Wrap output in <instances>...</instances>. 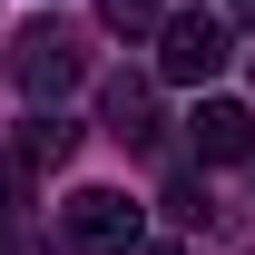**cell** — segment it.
I'll return each mask as SVG.
<instances>
[{
  "label": "cell",
  "mask_w": 255,
  "mask_h": 255,
  "mask_svg": "<svg viewBox=\"0 0 255 255\" xmlns=\"http://www.w3.org/2000/svg\"><path fill=\"white\" fill-rule=\"evenodd\" d=\"M226 59H236V20H216V10H167L157 20V79L206 89Z\"/></svg>",
  "instance_id": "cell-1"
},
{
  "label": "cell",
  "mask_w": 255,
  "mask_h": 255,
  "mask_svg": "<svg viewBox=\"0 0 255 255\" xmlns=\"http://www.w3.org/2000/svg\"><path fill=\"white\" fill-rule=\"evenodd\" d=\"M10 79H20L39 108H59V98L89 79V49H79V30H59V20H30V30L10 39Z\"/></svg>",
  "instance_id": "cell-2"
},
{
  "label": "cell",
  "mask_w": 255,
  "mask_h": 255,
  "mask_svg": "<svg viewBox=\"0 0 255 255\" xmlns=\"http://www.w3.org/2000/svg\"><path fill=\"white\" fill-rule=\"evenodd\" d=\"M137 236H147V206H128L118 187H79L69 196V246L79 255H137Z\"/></svg>",
  "instance_id": "cell-3"
},
{
  "label": "cell",
  "mask_w": 255,
  "mask_h": 255,
  "mask_svg": "<svg viewBox=\"0 0 255 255\" xmlns=\"http://www.w3.org/2000/svg\"><path fill=\"white\" fill-rule=\"evenodd\" d=\"M187 147L206 167H246L255 157V108H246V98H206V108L187 118Z\"/></svg>",
  "instance_id": "cell-4"
},
{
  "label": "cell",
  "mask_w": 255,
  "mask_h": 255,
  "mask_svg": "<svg viewBox=\"0 0 255 255\" xmlns=\"http://www.w3.org/2000/svg\"><path fill=\"white\" fill-rule=\"evenodd\" d=\"M98 118H108V137H157V89L147 79H108L98 89Z\"/></svg>",
  "instance_id": "cell-5"
},
{
  "label": "cell",
  "mask_w": 255,
  "mask_h": 255,
  "mask_svg": "<svg viewBox=\"0 0 255 255\" xmlns=\"http://www.w3.org/2000/svg\"><path fill=\"white\" fill-rule=\"evenodd\" d=\"M69 147H79V128H69V118H59V108H39V118H30V128H20V167H59V157H69Z\"/></svg>",
  "instance_id": "cell-6"
},
{
  "label": "cell",
  "mask_w": 255,
  "mask_h": 255,
  "mask_svg": "<svg viewBox=\"0 0 255 255\" xmlns=\"http://www.w3.org/2000/svg\"><path fill=\"white\" fill-rule=\"evenodd\" d=\"M98 20H108V30H157L167 0H98Z\"/></svg>",
  "instance_id": "cell-7"
},
{
  "label": "cell",
  "mask_w": 255,
  "mask_h": 255,
  "mask_svg": "<svg viewBox=\"0 0 255 255\" xmlns=\"http://www.w3.org/2000/svg\"><path fill=\"white\" fill-rule=\"evenodd\" d=\"M20 187H30V167H20V157H0V226H10V206H20Z\"/></svg>",
  "instance_id": "cell-8"
},
{
  "label": "cell",
  "mask_w": 255,
  "mask_h": 255,
  "mask_svg": "<svg viewBox=\"0 0 255 255\" xmlns=\"http://www.w3.org/2000/svg\"><path fill=\"white\" fill-rule=\"evenodd\" d=\"M0 255H20V236H10V226H0Z\"/></svg>",
  "instance_id": "cell-9"
},
{
  "label": "cell",
  "mask_w": 255,
  "mask_h": 255,
  "mask_svg": "<svg viewBox=\"0 0 255 255\" xmlns=\"http://www.w3.org/2000/svg\"><path fill=\"white\" fill-rule=\"evenodd\" d=\"M236 20H255V0H236Z\"/></svg>",
  "instance_id": "cell-10"
},
{
  "label": "cell",
  "mask_w": 255,
  "mask_h": 255,
  "mask_svg": "<svg viewBox=\"0 0 255 255\" xmlns=\"http://www.w3.org/2000/svg\"><path fill=\"white\" fill-rule=\"evenodd\" d=\"M147 255H177V246H147Z\"/></svg>",
  "instance_id": "cell-11"
}]
</instances>
